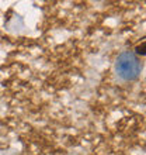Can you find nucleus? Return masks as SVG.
<instances>
[{"mask_svg":"<svg viewBox=\"0 0 146 155\" xmlns=\"http://www.w3.org/2000/svg\"><path fill=\"white\" fill-rule=\"evenodd\" d=\"M143 65L139 57H136L134 51H124L117 57L114 64V71L117 76L124 82H134L141 76Z\"/></svg>","mask_w":146,"mask_h":155,"instance_id":"f257e3e1","label":"nucleus"},{"mask_svg":"<svg viewBox=\"0 0 146 155\" xmlns=\"http://www.w3.org/2000/svg\"><path fill=\"white\" fill-rule=\"evenodd\" d=\"M145 47H146V42L142 41V44H138L136 47H135V52L134 54L136 55V57H145V54H146Z\"/></svg>","mask_w":146,"mask_h":155,"instance_id":"f03ea898","label":"nucleus"}]
</instances>
